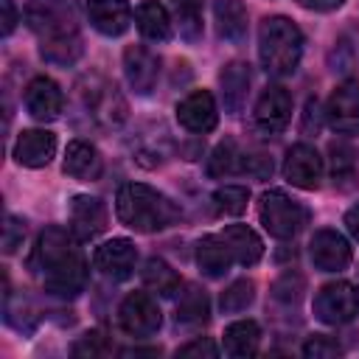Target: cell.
Here are the masks:
<instances>
[{
  "mask_svg": "<svg viewBox=\"0 0 359 359\" xmlns=\"http://www.w3.org/2000/svg\"><path fill=\"white\" fill-rule=\"evenodd\" d=\"M325 118L339 135H359V79H348L331 93Z\"/></svg>",
  "mask_w": 359,
  "mask_h": 359,
  "instance_id": "cell-10",
  "label": "cell"
},
{
  "mask_svg": "<svg viewBox=\"0 0 359 359\" xmlns=\"http://www.w3.org/2000/svg\"><path fill=\"white\" fill-rule=\"evenodd\" d=\"M22 238H25V222L8 213L6 216V224H3V252L6 255L17 252V247L22 244Z\"/></svg>",
  "mask_w": 359,
  "mask_h": 359,
  "instance_id": "cell-39",
  "label": "cell"
},
{
  "mask_svg": "<svg viewBox=\"0 0 359 359\" xmlns=\"http://www.w3.org/2000/svg\"><path fill=\"white\" fill-rule=\"evenodd\" d=\"M339 353H342V345L337 339L325 337V334H314L303 345V356H309V359H331V356H339Z\"/></svg>",
  "mask_w": 359,
  "mask_h": 359,
  "instance_id": "cell-38",
  "label": "cell"
},
{
  "mask_svg": "<svg viewBox=\"0 0 359 359\" xmlns=\"http://www.w3.org/2000/svg\"><path fill=\"white\" fill-rule=\"evenodd\" d=\"M121 356H160V348H126Z\"/></svg>",
  "mask_w": 359,
  "mask_h": 359,
  "instance_id": "cell-46",
  "label": "cell"
},
{
  "mask_svg": "<svg viewBox=\"0 0 359 359\" xmlns=\"http://www.w3.org/2000/svg\"><path fill=\"white\" fill-rule=\"evenodd\" d=\"M314 317L325 325H345L359 314V289L348 280L325 283L314 294Z\"/></svg>",
  "mask_w": 359,
  "mask_h": 359,
  "instance_id": "cell-7",
  "label": "cell"
},
{
  "mask_svg": "<svg viewBox=\"0 0 359 359\" xmlns=\"http://www.w3.org/2000/svg\"><path fill=\"white\" fill-rule=\"evenodd\" d=\"M177 356H205V359H216V356H219V348H216L213 339L196 337V339L180 345V348H177Z\"/></svg>",
  "mask_w": 359,
  "mask_h": 359,
  "instance_id": "cell-40",
  "label": "cell"
},
{
  "mask_svg": "<svg viewBox=\"0 0 359 359\" xmlns=\"http://www.w3.org/2000/svg\"><path fill=\"white\" fill-rule=\"evenodd\" d=\"M252 300H255V283H252V280H247V278L233 280V283L222 292V311H227V314L244 311Z\"/></svg>",
  "mask_w": 359,
  "mask_h": 359,
  "instance_id": "cell-34",
  "label": "cell"
},
{
  "mask_svg": "<svg viewBox=\"0 0 359 359\" xmlns=\"http://www.w3.org/2000/svg\"><path fill=\"white\" fill-rule=\"evenodd\" d=\"M163 314L157 309V300L146 292H129L118 306V325L123 334L135 339H146L160 331Z\"/></svg>",
  "mask_w": 359,
  "mask_h": 359,
  "instance_id": "cell-8",
  "label": "cell"
},
{
  "mask_svg": "<svg viewBox=\"0 0 359 359\" xmlns=\"http://www.w3.org/2000/svg\"><path fill=\"white\" fill-rule=\"evenodd\" d=\"M244 171V154L238 151L236 140H222L213 154L208 157V174L210 177H224V174H236Z\"/></svg>",
  "mask_w": 359,
  "mask_h": 359,
  "instance_id": "cell-29",
  "label": "cell"
},
{
  "mask_svg": "<svg viewBox=\"0 0 359 359\" xmlns=\"http://www.w3.org/2000/svg\"><path fill=\"white\" fill-rule=\"evenodd\" d=\"M123 73L137 95H149L160 79V56L146 45H129L123 50Z\"/></svg>",
  "mask_w": 359,
  "mask_h": 359,
  "instance_id": "cell-14",
  "label": "cell"
},
{
  "mask_svg": "<svg viewBox=\"0 0 359 359\" xmlns=\"http://www.w3.org/2000/svg\"><path fill=\"white\" fill-rule=\"evenodd\" d=\"M219 84H222V101L227 112H241L244 101H247V90H250V65L247 62H227L219 73Z\"/></svg>",
  "mask_w": 359,
  "mask_h": 359,
  "instance_id": "cell-22",
  "label": "cell"
},
{
  "mask_svg": "<svg viewBox=\"0 0 359 359\" xmlns=\"http://www.w3.org/2000/svg\"><path fill=\"white\" fill-rule=\"evenodd\" d=\"M219 236H222L224 244L230 247L233 261H236L238 266H252V264L261 261V255H264V241L258 238V233H255L252 227H247V224H227Z\"/></svg>",
  "mask_w": 359,
  "mask_h": 359,
  "instance_id": "cell-21",
  "label": "cell"
},
{
  "mask_svg": "<svg viewBox=\"0 0 359 359\" xmlns=\"http://www.w3.org/2000/svg\"><path fill=\"white\" fill-rule=\"evenodd\" d=\"M309 252H311V261L317 269L323 272H342L348 264H351V244L342 233L337 230H317L311 236V244H309Z\"/></svg>",
  "mask_w": 359,
  "mask_h": 359,
  "instance_id": "cell-16",
  "label": "cell"
},
{
  "mask_svg": "<svg viewBox=\"0 0 359 359\" xmlns=\"http://www.w3.org/2000/svg\"><path fill=\"white\" fill-rule=\"evenodd\" d=\"M25 109L34 121H56L62 115V107H65V95H62V87L48 79V76H36L28 81L25 87Z\"/></svg>",
  "mask_w": 359,
  "mask_h": 359,
  "instance_id": "cell-15",
  "label": "cell"
},
{
  "mask_svg": "<svg viewBox=\"0 0 359 359\" xmlns=\"http://www.w3.org/2000/svg\"><path fill=\"white\" fill-rule=\"evenodd\" d=\"M39 53H42L45 62H53V65H73V62L84 53V45H81V36L50 39V42H39Z\"/></svg>",
  "mask_w": 359,
  "mask_h": 359,
  "instance_id": "cell-31",
  "label": "cell"
},
{
  "mask_svg": "<svg viewBox=\"0 0 359 359\" xmlns=\"http://www.w3.org/2000/svg\"><path fill=\"white\" fill-rule=\"evenodd\" d=\"M345 227H348V233L359 241V202L345 213Z\"/></svg>",
  "mask_w": 359,
  "mask_h": 359,
  "instance_id": "cell-45",
  "label": "cell"
},
{
  "mask_svg": "<svg viewBox=\"0 0 359 359\" xmlns=\"http://www.w3.org/2000/svg\"><path fill=\"white\" fill-rule=\"evenodd\" d=\"M104 171V160L98 154V149L87 140H70L67 151H65V174L81 182H93L98 180Z\"/></svg>",
  "mask_w": 359,
  "mask_h": 359,
  "instance_id": "cell-20",
  "label": "cell"
},
{
  "mask_svg": "<svg viewBox=\"0 0 359 359\" xmlns=\"http://www.w3.org/2000/svg\"><path fill=\"white\" fill-rule=\"evenodd\" d=\"M3 314H6V323L8 325H14L17 331H31L34 328V323H36V314H34V309L28 306V300H14L11 294H6V309H3Z\"/></svg>",
  "mask_w": 359,
  "mask_h": 359,
  "instance_id": "cell-35",
  "label": "cell"
},
{
  "mask_svg": "<svg viewBox=\"0 0 359 359\" xmlns=\"http://www.w3.org/2000/svg\"><path fill=\"white\" fill-rule=\"evenodd\" d=\"M56 154V135L48 129H25L14 143V160L25 168H42Z\"/></svg>",
  "mask_w": 359,
  "mask_h": 359,
  "instance_id": "cell-18",
  "label": "cell"
},
{
  "mask_svg": "<svg viewBox=\"0 0 359 359\" xmlns=\"http://www.w3.org/2000/svg\"><path fill=\"white\" fill-rule=\"evenodd\" d=\"M283 177L303 191H314L323 180V157L309 143H294L283 160Z\"/></svg>",
  "mask_w": 359,
  "mask_h": 359,
  "instance_id": "cell-11",
  "label": "cell"
},
{
  "mask_svg": "<svg viewBox=\"0 0 359 359\" xmlns=\"http://www.w3.org/2000/svg\"><path fill=\"white\" fill-rule=\"evenodd\" d=\"M233 261V252L230 247L224 244V238L216 233V236H202L196 241V266L208 275V278H222L227 269H230Z\"/></svg>",
  "mask_w": 359,
  "mask_h": 359,
  "instance_id": "cell-23",
  "label": "cell"
},
{
  "mask_svg": "<svg viewBox=\"0 0 359 359\" xmlns=\"http://www.w3.org/2000/svg\"><path fill=\"white\" fill-rule=\"evenodd\" d=\"M328 62H331V70H334V73H348V70L353 67V48H351L345 39H339L337 48L331 50Z\"/></svg>",
  "mask_w": 359,
  "mask_h": 359,
  "instance_id": "cell-41",
  "label": "cell"
},
{
  "mask_svg": "<svg viewBox=\"0 0 359 359\" xmlns=\"http://www.w3.org/2000/svg\"><path fill=\"white\" fill-rule=\"evenodd\" d=\"M328 154H331V177H334V182L345 185V180H356V151L345 140H331Z\"/></svg>",
  "mask_w": 359,
  "mask_h": 359,
  "instance_id": "cell-32",
  "label": "cell"
},
{
  "mask_svg": "<svg viewBox=\"0 0 359 359\" xmlns=\"http://www.w3.org/2000/svg\"><path fill=\"white\" fill-rule=\"evenodd\" d=\"M140 278H143V286L149 292L160 294V297H171V294L180 292V275L163 258H149L143 272H140Z\"/></svg>",
  "mask_w": 359,
  "mask_h": 359,
  "instance_id": "cell-28",
  "label": "cell"
},
{
  "mask_svg": "<svg viewBox=\"0 0 359 359\" xmlns=\"http://www.w3.org/2000/svg\"><path fill=\"white\" fill-rule=\"evenodd\" d=\"M213 210L219 216H241L250 202V191L244 185H222L213 191Z\"/></svg>",
  "mask_w": 359,
  "mask_h": 359,
  "instance_id": "cell-30",
  "label": "cell"
},
{
  "mask_svg": "<svg viewBox=\"0 0 359 359\" xmlns=\"http://www.w3.org/2000/svg\"><path fill=\"white\" fill-rule=\"evenodd\" d=\"M137 264V250L129 238H109L93 252V266L112 280H126L135 272Z\"/></svg>",
  "mask_w": 359,
  "mask_h": 359,
  "instance_id": "cell-12",
  "label": "cell"
},
{
  "mask_svg": "<svg viewBox=\"0 0 359 359\" xmlns=\"http://www.w3.org/2000/svg\"><path fill=\"white\" fill-rule=\"evenodd\" d=\"M31 269L42 280L45 292L56 297H76L87 286V261L79 250V238L65 227H45L31 252Z\"/></svg>",
  "mask_w": 359,
  "mask_h": 359,
  "instance_id": "cell-1",
  "label": "cell"
},
{
  "mask_svg": "<svg viewBox=\"0 0 359 359\" xmlns=\"http://www.w3.org/2000/svg\"><path fill=\"white\" fill-rule=\"evenodd\" d=\"M180 34L188 42H196L202 36V0H174Z\"/></svg>",
  "mask_w": 359,
  "mask_h": 359,
  "instance_id": "cell-33",
  "label": "cell"
},
{
  "mask_svg": "<svg viewBox=\"0 0 359 359\" xmlns=\"http://www.w3.org/2000/svg\"><path fill=\"white\" fill-rule=\"evenodd\" d=\"M76 90H79V104H81V109L87 112V118H90L95 126L112 129V126H118V123L126 121V101H123V95L118 93L115 81H109L107 76L90 73V76H84V79L76 84Z\"/></svg>",
  "mask_w": 359,
  "mask_h": 359,
  "instance_id": "cell-4",
  "label": "cell"
},
{
  "mask_svg": "<svg viewBox=\"0 0 359 359\" xmlns=\"http://www.w3.org/2000/svg\"><path fill=\"white\" fill-rule=\"evenodd\" d=\"M222 345H224V353L230 356H252L258 353V345H261V328L255 320H236L224 328L222 334Z\"/></svg>",
  "mask_w": 359,
  "mask_h": 359,
  "instance_id": "cell-24",
  "label": "cell"
},
{
  "mask_svg": "<svg viewBox=\"0 0 359 359\" xmlns=\"http://www.w3.org/2000/svg\"><path fill=\"white\" fill-rule=\"evenodd\" d=\"M216 31L227 42H241L247 36V8L241 0H216L213 3Z\"/></svg>",
  "mask_w": 359,
  "mask_h": 359,
  "instance_id": "cell-25",
  "label": "cell"
},
{
  "mask_svg": "<svg viewBox=\"0 0 359 359\" xmlns=\"http://www.w3.org/2000/svg\"><path fill=\"white\" fill-rule=\"evenodd\" d=\"M135 22H137V31L151 42H165L171 36V17H168L165 6L157 0L140 3L135 8Z\"/></svg>",
  "mask_w": 359,
  "mask_h": 359,
  "instance_id": "cell-26",
  "label": "cell"
},
{
  "mask_svg": "<svg viewBox=\"0 0 359 359\" xmlns=\"http://www.w3.org/2000/svg\"><path fill=\"white\" fill-rule=\"evenodd\" d=\"M87 17L98 34L121 36L132 22V8L126 0H87Z\"/></svg>",
  "mask_w": 359,
  "mask_h": 359,
  "instance_id": "cell-19",
  "label": "cell"
},
{
  "mask_svg": "<svg viewBox=\"0 0 359 359\" xmlns=\"http://www.w3.org/2000/svg\"><path fill=\"white\" fill-rule=\"evenodd\" d=\"M118 219L135 233H157L180 222L182 210L165 194L146 182H126L118 188L115 196Z\"/></svg>",
  "mask_w": 359,
  "mask_h": 359,
  "instance_id": "cell-2",
  "label": "cell"
},
{
  "mask_svg": "<svg viewBox=\"0 0 359 359\" xmlns=\"http://www.w3.org/2000/svg\"><path fill=\"white\" fill-rule=\"evenodd\" d=\"M0 11H3L0 34H3V36H8V34L17 28V6H14V0H0Z\"/></svg>",
  "mask_w": 359,
  "mask_h": 359,
  "instance_id": "cell-43",
  "label": "cell"
},
{
  "mask_svg": "<svg viewBox=\"0 0 359 359\" xmlns=\"http://www.w3.org/2000/svg\"><path fill=\"white\" fill-rule=\"evenodd\" d=\"M25 22L39 36V42L79 36L81 8L76 0H28Z\"/></svg>",
  "mask_w": 359,
  "mask_h": 359,
  "instance_id": "cell-5",
  "label": "cell"
},
{
  "mask_svg": "<svg viewBox=\"0 0 359 359\" xmlns=\"http://www.w3.org/2000/svg\"><path fill=\"white\" fill-rule=\"evenodd\" d=\"M107 205L98 196H73L70 208H67V219H70V230L79 241H90L95 236H101L107 230Z\"/></svg>",
  "mask_w": 359,
  "mask_h": 359,
  "instance_id": "cell-13",
  "label": "cell"
},
{
  "mask_svg": "<svg viewBox=\"0 0 359 359\" xmlns=\"http://www.w3.org/2000/svg\"><path fill=\"white\" fill-rule=\"evenodd\" d=\"M320 126H323L320 104H317V98H309V101H306V112H303V132L311 135V132H317Z\"/></svg>",
  "mask_w": 359,
  "mask_h": 359,
  "instance_id": "cell-42",
  "label": "cell"
},
{
  "mask_svg": "<svg viewBox=\"0 0 359 359\" xmlns=\"http://www.w3.org/2000/svg\"><path fill=\"white\" fill-rule=\"evenodd\" d=\"M289 118H292V95L286 93V87L269 84V87L258 95V101H255V112H252L255 129H258L261 135L275 137V135H280V132L286 129Z\"/></svg>",
  "mask_w": 359,
  "mask_h": 359,
  "instance_id": "cell-9",
  "label": "cell"
},
{
  "mask_svg": "<svg viewBox=\"0 0 359 359\" xmlns=\"http://www.w3.org/2000/svg\"><path fill=\"white\" fill-rule=\"evenodd\" d=\"M258 216H261L264 230L275 238H294L300 233V227L306 224V219H309L306 208L297 199H292L289 194L278 191V188L261 194Z\"/></svg>",
  "mask_w": 359,
  "mask_h": 359,
  "instance_id": "cell-6",
  "label": "cell"
},
{
  "mask_svg": "<svg viewBox=\"0 0 359 359\" xmlns=\"http://www.w3.org/2000/svg\"><path fill=\"white\" fill-rule=\"evenodd\" d=\"M306 289V278L300 272H283L275 283H272V297L280 303H297L300 294Z\"/></svg>",
  "mask_w": 359,
  "mask_h": 359,
  "instance_id": "cell-36",
  "label": "cell"
},
{
  "mask_svg": "<svg viewBox=\"0 0 359 359\" xmlns=\"http://www.w3.org/2000/svg\"><path fill=\"white\" fill-rule=\"evenodd\" d=\"M109 351H112V345H109V339H107L104 331H87L70 348L73 356H84V359H90V356H107Z\"/></svg>",
  "mask_w": 359,
  "mask_h": 359,
  "instance_id": "cell-37",
  "label": "cell"
},
{
  "mask_svg": "<svg viewBox=\"0 0 359 359\" xmlns=\"http://www.w3.org/2000/svg\"><path fill=\"white\" fill-rule=\"evenodd\" d=\"M177 121L180 126H185L188 132H196V135H205L216 126L219 121V112H216V101L208 90H194L188 93L180 104H177Z\"/></svg>",
  "mask_w": 359,
  "mask_h": 359,
  "instance_id": "cell-17",
  "label": "cell"
},
{
  "mask_svg": "<svg viewBox=\"0 0 359 359\" xmlns=\"http://www.w3.org/2000/svg\"><path fill=\"white\" fill-rule=\"evenodd\" d=\"M297 6H303V8H309V11H334V8H339L345 0H294Z\"/></svg>",
  "mask_w": 359,
  "mask_h": 359,
  "instance_id": "cell-44",
  "label": "cell"
},
{
  "mask_svg": "<svg viewBox=\"0 0 359 359\" xmlns=\"http://www.w3.org/2000/svg\"><path fill=\"white\" fill-rule=\"evenodd\" d=\"M303 56V34L300 28L283 17L272 14L264 17L258 28V59L269 76H292Z\"/></svg>",
  "mask_w": 359,
  "mask_h": 359,
  "instance_id": "cell-3",
  "label": "cell"
},
{
  "mask_svg": "<svg viewBox=\"0 0 359 359\" xmlns=\"http://www.w3.org/2000/svg\"><path fill=\"white\" fill-rule=\"evenodd\" d=\"M208 317H210V300H208V294L202 289H196V286H188L180 294V300H177V314H174L177 325H182V328H199V325L208 323Z\"/></svg>",
  "mask_w": 359,
  "mask_h": 359,
  "instance_id": "cell-27",
  "label": "cell"
}]
</instances>
